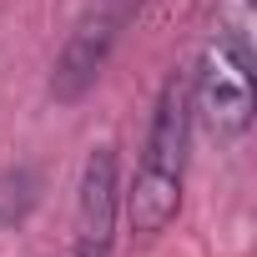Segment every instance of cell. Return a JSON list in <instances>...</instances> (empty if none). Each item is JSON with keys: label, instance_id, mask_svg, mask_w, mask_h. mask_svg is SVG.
Masks as SVG:
<instances>
[{"label": "cell", "instance_id": "6da1fadb", "mask_svg": "<svg viewBox=\"0 0 257 257\" xmlns=\"http://www.w3.org/2000/svg\"><path fill=\"white\" fill-rule=\"evenodd\" d=\"M192 91L187 71H172L157 91L152 126L132 172V187L121 192V217L137 242H157L177 212H182V187H187V157H192Z\"/></svg>", "mask_w": 257, "mask_h": 257}, {"label": "cell", "instance_id": "7a4b0ae2", "mask_svg": "<svg viewBox=\"0 0 257 257\" xmlns=\"http://www.w3.org/2000/svg\"><path fill=\"white\" fill-rule=\"evenodd\" d=\"M192 91V126L217 142H237L252 126V56L242 36H217L202 46L197 71L187 76Z\"/></svg>", "mask_w": 257, "mask_h": 257}, {"label": "cell", "instance_id": "3957f363", "mask_svg": "<svg viewBox=\"0 0 257 257\" xmlns=\"http://www.w3.org/2000/svg\"><path fill=\"white\" fill-rule=\"evenodd\" d=\"M132 16V0H96V6L71 26L56 66H51V101L56 106H76L106 71L116 41H121V26Z\"/></svg>", "mask_w": 257, "mask_h": 257}, {"label": "cell", "instance_id": "277c9868", "mask_svg": "<svg viewBox=\"0 0 257 257\" xmlns=\"http://www.w3.org/2000/svg\"><path fill=\"white\" fill-rule=\"evenodd\" d=\"M121 222V182H116V147H91L76 187V257H111Z\"/></svg>", "mask_w": 257, "mask_h": 257}, {"label": "cell", "instance_id": "5b68a950", "mask_svg": "<svg viewBox=\"0 0 257 257\" xmlns=\"http://www.w3.org/2000/svg\"><path fill=\"white\" fill-rule=\"evenodd\" d=\"M36 202V172H0V227H11L26 217V207Z\"/></svg>", "mask_w": 257, "mask_h": 257}]
</instances>
